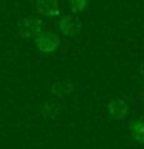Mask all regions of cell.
Listing matches in <instances>:
<instances>
[{
  "mask_svg": "<svg viewBox=\"0 0 144 149\" xmlns=\"http://www.w3.org/2000/svg\"><path fill=\"white\" fill-rule=\"evenodd\" d=\"M85 6H87V2H84V0H73V2H70L71 13H81L82 9H85Z\"/></svg>",
  "mask_w": 144,
  "mask_h": 149,
  "instance_id": "9c48e42d",
  "label": "cell"
},
{
  "mask_svg": "<svg viewBox=\"0 0 144 149\" xmlns=\"http://www.w3.org/2000/svg\"><path fill=\"white\" fill-rule=\"evenodd\" d=\"M130 135L135 141L144 143V121H133L130 124Z\"/></svg>",
  "mask_w": 144,
  "mask_h": 149,
  "instance_id": "ba28073f",
  "label": "cell"
},
{
  "mask_svg": "<svg viewBox=\"0 0 144 149\" xmlns=\"http://www.w3.org/2000/svg\"><path fill=\"white\" fill-rule=\"evenodd\" d=\"M107 110H109V113L113 116L115 120H124L125 116H127L129 107H127L124 100H113L107 104Z\"/></svg>",
  "mask_w": 144,
  "mask_h": 149,
  "instance_id": "5b68a950",
  "label": "cell"
},
{
  "mask_svg": "<svg viewBox=\"0 0 144 149\" xmlns=\"http://www.w3.org/2000/svg\"><path fill=\"white\" fill-rule=\"evenodd\" d=\"M36 47L42 53H53L60 47V37L54 31H45L40 33L36 37Z\"/></svg>",
  "mask_w": 144,
  "mask_h": 149,
  "instance_id": "7a4b0ae2",
  "label": "cell"
},
{
  "mask_svg": "<svg viewBox=\"0 0 144 149\" xmlns=\"http://www.w3.org/2000/svg\"><path fill=\"white\" fill-rule=\"evenodd\" d=\"M36 9L40 16H46V17H57L60 14L59 3L51 2V0H39L36 3Z\"/></svg>",
  "mask_w": 144,
  "mask_h": 149,
  "instance_id": "277c9868",
  "label": "cell"
},
{
  "mask_svg": "<svg viewBox=\"0 0 144 149\" xmlns=\"http://www.w3.org/2000/svg\"><path fill=\"white\" fill-rule=\"evenodd\" d=\"M44 22L39 16H28L17 22V33L22 37H37L42 33Z\"/></svg>",
  "mask_w": 144,
  "mask_h": 149,
  "instance_id": "6da1fadb",
  "label": "cell"
},
{
  "mask_svg": "<svg viewBox=\"0 0 144 149\" xmlns=\"http://www.w3.org/2000/svg\"><path fill=\"white\" fill-rule=\"evenodd\" d=\"M82 30V22L76 16H65L59 20V31L65 37H73Z\"/></svg>",
  "mask_w": 144,
  "mask_h": 149,
  "instance_id": "3957f363",
  "label": "cell"
},
{
  "mask_svg": "<svg viewBox=\"0 0 144 149\" xmlns=\"http://www.w3.org/2000/svg\"><path fill=\"white\" fill-rule=\"evenodd\" d=\"M60 110H62V106H60L59 102H56V101H48V102H45V104H44V107H42L44 116H45V118H48V120L56 118V116L60 113Z\"/></svg>",
  "mask_w": 144,
  "mask_h": 149,
  "instance_id": "52a82bcc",
  "label": "cell"
},
{
  "mask_svg": "<svg viewBox=\"0 0 144 149\" xmlns=\"http://www.w3.org/2000/svg\"><path fill=\"white\" fill-rule=\"evenodd\" d=\"M73 92V82L70 79H57L51 86V93L57 98H64Z\"/></svg>",
  "mask_w": 144,
  "mask_h": 149,
  "instance_id": "8992f818",
  "label": "cell"
}]
</instances>
